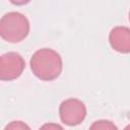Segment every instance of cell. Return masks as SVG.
Listing matches in <instances>:
<instances>
[{"mask_svg":"<svg viewBox=\"0 0 130 130\" xmlns=\"http://www.w3.org/2000/svg\"><path fill=\"white\" fill-rule=\"evenodd\" d=\"M29 65L34 75L44 81H51L59 77L63 68L60 54L50 48L36 51L30 58Z\"/></svg>","mask_w":130,"mask_h":130,"instance_id":"1","label":"cell"},{"mask_svg":"<svg viewBox=\"0 0 130 130\" xmlns=\"http://www.w3.org/2000/svg\"><path fill=\"white\" fill-rule=\"evenodd\" d=\"M29 21L27 17L17 11L5 13L0 18V37L9 43L23 41L29 32Z\"/></svg>","mask_w":130,"mask_h":130,"instance_id":"2","label":"cell"},{"mask_svg":"<svg viewBox=\"0 0 130 130\" xmlns=\"http://www.w3.org/2000/svg\"><path fill=\"white\" fill-rule=\"evenodd\" d=\"M59 116L61 121L68 126H76L86 117V107L78 99H67L60 104Z\"/></svg>","mask_w":130,"mask_h":130,"instance_id":"3","label":"cell"},{"mask_svg":"<svg viewBox=\"0 0 130 130\" xmlns=\"http://www.w3.org/2000/svg\"><path fill=\"white\" fill-rule=\"evenodd\" d=\"M25 68L23 57L16 52L0 55V80L11 81L18 78Z\"/></svg>","mask_w":130,"mask_h":130,"instance_id":"4","label":"cell"},{"mask_svg":"<svg viewBox=\"0 0 130 130\" xmlns=\"http://www.w3.org/2000/svg\"><path fill=\"white\" fill-rule=\"evenodd\" d=\"M111 47L123 54L130 52V29L127 26H115L109 34Z\"/></svg>","mask_w":130,"mask_h":130,"instance_id":"5","label":"cell"},{"mask_svg":"<svg viewBox=\"0 0 130 130\" xmlns=\"http://www.w3.org/2000/svg\"><path fill=\"white\" fill-rule=\"evenodd\" d=\"M89 130H118V128L110 120H98L90 125Z\"/></svg>","mask_w":130,"mask_h":130,"instance_id":"6","label":"cell"},{"mask_svg":"<svg viewBox=\"0 0 130 130\" xmlns=\"http://www.w3.org/2000/svg\"><path fill=\"white\" fill-rule=\"evenodd\" d=\"M4 130H31L29 126L22 121H11L8 123Z\"/></svg>","mask_w":130,"mask_h":130,"instance_id":"7","label":"cell"},{"mask_svg":"<svg viewBox=\"0 0 130 130\" xmlns=\"http://www.w3.org/2000/svg\"><path fill=\"white\" fill-rule=\"evenodd\" d=\"M39 130H64L63 127L57 123H46Z\"/></svg>","mask_w":130,"mask_h":130,"instance_id":"8","label":"cell"},{"mask_svg":"<svg viewBox=\"0 0 130 130\" xmlns=\"http://www.w3.org/2000/svg\"><path fill=\"white\" fill-rule=\"evenodd\" d=\"M124 130H129V126H126V128Z\"/></svg>","mask_w":130,"mask_h":130,"instance_id":"9","label":"cell"}]
</instances>
